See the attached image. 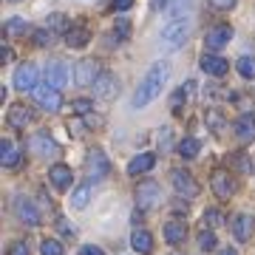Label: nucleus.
Segmentation results:
<instances>
[{"label": "nucleus", "mask_w": 255, "mask_h": 255, "mask_svg": "<svg viewBox=\"0 0 255 255\" xmlns=\"http://www.w3.org/2000/svg\"><path fill=\"white\" fill-rule=\"evenodd\" d=\"M167 74H170L167 63H153L150 65L147 74L142 77V82H139V88H136V94H133L130 105H133V108H145V105H150V102L162 94L164 82H167Z\"/></svg>", "instance_id": "obj_1"}, {"label": "nucleus", "mask_w": 255, "mask_h": 255, "mask_svg": "<svg viewBox=\"0 0 255 255\" xmlns=\"http://www.w3.org/2000/svg\"><path fill=\"white\" fill-rule=\"evenodd\" d=\"M187 34H190V20H187V17H173L170 23H164V28H162V34H159V40H162V46H164V48L176 51V48H182V46H184Z\"/></svg>", "instance_id": "obj_2"}, {"label": "nucleus", "mask_w": 255, "mask_h": 255, "mask_svg": "<svg viewBox=\"0 0 255 255\" xmlns=\"http://www.w3.org/2000/svg\"><path fill=\"white\" fill-rule=\"evenodd\" d=\"M34 100H37V105L43 111H48V114H57V111L63 108V97H60V88H54V85H37L34 91Z\"/></svg>", "instance_id": "obj_3"}, {"label": "nucleus", "mask_w": 255, "mask_h": 255, "mask_svg": "<svg viewBox=\"0 0 255 255\" xmlns=\"http://www.w3.org/2000/svg\"><path fill=\"white\" fill-rule=\"evenodd\" d=\"M230 40H233V26L230 23H216L213 28H207L204 46H207V51H221L224 46H230Z\"/></svg>", "instance_id": "obj_4"}, {"label": "nucleus", "mask_w": 255, "mask_h": 255, "mask_svg": "<svg viewBox=\"0 0 255 255\" xmlns=\"http://www.w3.org/2000/svg\"><path fill=\"white\" fill-rule=\"evenodd\" d=\"M162 201V187L156 182H139V187H136V204H139V210H153L156 204Z\"/></svg>", "instance_id": "obj_5"}, {"label": "nucleus", "mask_w": 255, "mask_h": 255, "mask_svg": "<svg viewBox=\"0 0 255 255\" xmlns=\"http://www.w3.org/2000/svg\"><path fill=\"white\" fill-rule=\"evenodd\" d=\"M170 182H173L176 193L184 196V199H196V196H199V184H196V179H193L187 170H173V173H170Z\"/></svg>", "instance_id": "obj_6"}, {"label": "nucleus", "mask_w": 255, "mask_h": 255, "mask_svg": "<svg viewBox=\"0 0 255 255\" xmlns=\"http://www.w3.org/2000/svg\"><path fill=\"white\" fill-rule=\"evenodd\" d=\"M85 167H88V179H91V182H100V179H105V176L111 173V162L105 159L102 150H91Z\"/></svg>", "instance_id": "obj_7"}, {"label": "nucleus", "mask_w": 255, "mask_h": 255, "mask_svg": "<svg viewBox=\"0 0 255 255\" xmlns=\"http://www.w3.org/2000/svg\"><path fill=\"white\" fill-rule=\"evenodd\" d=\"M210 187H213V193H216L219 199H230V196L236 193L233 176H230L227 170H213V176H210Z\"/></svg>", "instance_id": "obj_8"}, {"label": "nucleus", "mask_w": 255, "mask_h": 255, "mask_svg": "<svg viewBox=\"0 0 255 255\" xmlns=\"http://www.w3.org/2000/svg\"><path fill=\"white\" fill-rule=\"evenodd\" d=\"M97 77H100V63L97 60H82V63H77V71H74V80H77V85H94L97 82Z\"/></svg>", "instance_id": "obj_9"}, {"label": "nucleus", "mask_w": 255, "mask_h": 255, "mask_svg": "<svg viewBox=\"0 0 255 255\" xmlns=\"http://www.w3.org/2000/svg\"><path fill=\"white\" fill-rule=\"evenodd\" d=\"M14 88L17 91H34L37 88V68L31 63H23L14 71Z\"/></svg>", "instance_id": "obj_10"}, {"label": "nucleus", "mask_w": 255, "mask_h": 255, "mask_svg": "<svg viewBox=\"0 0 255 255\" xmlns=\"http://www.w3.org/2000/svg\"><path fill=\"white\" fill-rule=\"evenodd\" d=\"M28 147H31L37 156H57L60 153V145H57L48 133H34V136L28 139Z\"/></svg>", "instance_id": "obj_11"}, {"label": "nucleus", "mask_w": 255, "mask_h": 255, "mask_svg": "<svg viewBox=\"0 0 255 255\" xmlns=\"http://www.w3.org/2000/svg\"><path fill=\"white\" fill-rule=\"evenodd\" d=\"M43 74H46V82L54 88H65V82H68V65L60 63V60H51Z\"/></svg>", "instance_id": "obj_12"}, {"label": "nucleus", "mask_w": 255, "mask_h": 255, "mask_svg": "<svg viewBox=\"0 0 255 255\" xmlns=\"http://www.w3.org/2000/svg\"><path fill=\"white\" fill-rule=\"evenodd\" d=\"M48 182L54 184L57 190H68L74 182V173H71V167L68 164H54L51 170H48Z\"/></svg>", "instance_id": "obj_13"}, {"label": "nucleus", "mask_w": 255, "mask_h": 255, "mask_svg": "<svg viewBox=\"0 0 255 255\" xmlns=\"http://www.w3.org/2000/svg\"><path fill=\"white\" fill-rule=\"evenodd\" d=\"M253 230H255V219H253V216L241 213V216L233 219V236H236V241H250V238H253Z\"/></svg>", "instance_id": "obj_14"}, {"label": "nucleus", "mask_w": 255, "mask_h": 255, "mask_svg": "<svg viewBox=\"0 0 255 255\" xmlns=\"http://www.w3.org/2000/svg\"><path fill=\"white\" fill-rule=\"evenodd\" d=\"M201 71L210 74V77H224L230 71V63L224 57H216V54H204L201 57Z\"/></svg>", "instance_id": "obj_15"}, {"label": "nucleus", "mask_w": 255, "mask_h": 255, "mask_svg": "<svg viewBox=\"0 0 255 255\" xmlns=\"http://www.w3.org/2000/svg\"><path fill=\"white\" fill-rule=\"evenodd\" d=\"M233 128H236V136L241 139V142H253L255 139V111L253 114H241Z\"/></svg>", "instance_id": "obj_16"}, {"label": "nucleus", "mask_w": 255, "mask_h": 255, "mask_svg": "<svg viewBox=\"0 0 255 255\" xmlns=\"http://www.w3.org/2000/svg\"><path fill=\"white\" fill-rule=\"evenodd\" d=\"M14 213H17L20 221H26L28 227H37V224H40V213H37V207L28 199H17V201H14Z\"/></svg>", "instance_id": "obj_17"}, {"label": "nucleus", "mask_w": 255, "mask_h": 255, "mask_svg": "<svg viewBox=\"0 0 255 255\" xmlns=\"http://www.w3.org/2000/svg\"><path fill=\"white\" fill-rule=\"evenodd\" d=\"M117 77L114 74H100L97 77V82H94V94L100 97V100H111L114 97V91H117Z\"/></svg>", "instance_id": "obj_18"}, {"label": "nucleus", "mask_w": 255, "mask_h": 255, "mask_svg": "<svg viewBox=\"0 0 255 255\" xmlns=\"http://www.w3.org/2000/svg\"><path fill=\"white\" fill-rule=\"evenodd\" d=\"M0 162H3V167H17L20 164V150L11 139H3L0 142Z\"/></svg>", "instance_id": "obj_19"}, {"label": "nucleus", "mask_w": 255, "mask_h": 255, "mask_svg": "<svg viewBox=\"0 0 255 255\" xmlns=\"http://www.w3.org/2000/svg\"><path fill=\"white\" fill-rule=\"evenodd\" d=\"M88 40H91V31H88L85 26H71L68 31H65V43H68L71 48H85Z\"/></svg>", "instance_id": "obj_20"}, {"label": "nucleus", "mask_w": 255, "mask_h": 255, "mask_svg": "<svg viewBox=\"0 0 255 255\" xmlns=\"http://www.w3.org/2000/svg\"><path fill=\"white\" fill-rule=\"evenodd\" d=\"M184 238H187V227H184V221H167V224H164V241H167V244H182Z\"/></svg>", "instance_id": "obj_21"}, {"label": "nucleus", "mask_w": 255, "mask_h": 255, "mask_svg": "<svg viewBox=\"0 0 255 255\" xmlns=\"http://www.w3.org/2000/svg\"><path fill=\"white\" fill-rule=\"evenodd\" d=\"M153 164H156V156L153 153H139V156H133V159H130V164H128V176L147 173Z\"/></svg>", "instance_id": "obj_22"}, {"label": "nucleus", "mask_w": 255, "mask_h": 255, "mask_svg": "<svg viewBox=\"0 0 255 255\" xmlns=\"http://www.w3.org/2000/svg\"><path fill=\"white\" fill-rule=\"evenodd\" d=\"M130 247H133L136 253H142V255H150V253H153V238H150L147 230H133V236H130Z\"/></svg>", "instance_id": "obj_23"}, {"label": "nucleus", "mask_w": 255, "mask_h": 255, "mask_svg": "<svg viewBox=\"0 0 255 255\" xmlns=\"http://www.w3.org/2000/svg\"><path fill=\"white\" fill-rule=\"evenodd\" d=\"M28 122H31V111L23 108V105H11V111H9V125L17 128V130H23Z\"/></svg>", "instance_id": "obj_24"}, {"label": "nucleus", "mask_w": 255, "mask_h": 255, "mask_svg": "<svg viewBox=\"0 0 255 255\" xmlns=\"http://www.w3.org/2000/svg\"><path fill=\"white\" fill-rule=\"evenodd\" d=\"M199 150H201L199 139L187 136V139H182V142H179V156H182V159H196V156H199Z\"/></svg>", "instance_id": "obj_25"}, {"label": "nucleus", "mask_w": 255, "mask_h": 255, "mask_svg": "<svg viewBox=\"0 0 255 255\" xmlns=\"http://www.w3.org/2000/svg\"><path fill=\"white\" fill-rule=\"evenodd\" d=\"M88 201H91V184H80V187L71 193V204L77 210H82V207H88Z\"/></svg>", "instance_id": "obj_26"}, {"label": "nucleus", "mask_w": 255, "mask_h": 255, "mask_svg": "<svg viewBox=\"0 0 255 255\" xmlns=\"http://www.w3.org/2000/svg\"><path fill=\"white\" fill-rule=\"evenodd\" d=\"M204 122H207V128L213 133H224V128H227V122H224V117H221L219 111H207L204 114Z\"/></svg>", "instance_id": "obj_27"}, {"label": "nucleus", "mask_w": 255, "mask_h": 255, "mask_svg": "<svg viewBox=\"0 0 255 255\" xmlns=\"http://www.w3.org/2000/svg\"><path fill=\"white\" fill-rule=\"evenodd\" d=\"M236 68L244 80H255V57H241L236 63Z\"/></svg>", "instance_id": "obj_28"}, {"label": "nucleus", "mask_w": 255, "mask_h": 255, "mask_svg": "<svg viewBox=\"0 0 255 255\" xmlns=\"http://www.w3.org/2000/svg\"><path fill=\"white\" fill-rule=\"evenodd\" d=\"M221 224H224V213H221V210H216V207L204 210V227L216 230V227H221Z\"/></svg>", "instance_id": "obj_29"}, {"label": "nucleus", "mask_w": 255, "mask_h": 255, "mask_svg": "<svg viewBox=\"0 0 255 255\" xmlns=\"http://www.w3.org/2000/svg\"><path fill=\"white\" fill-rule=\"evenodd\" d=\"M40 255H63V244L57 238H43L40 244Z\"/></svg>", "instance_id": "obj_30"}, {"label": "nucleus", "mask_w": 255, "mask_h": 255, "mask_svg": "<svg viewBox=\"0 0 255 255\" xmlns=\"http://www.w3.org/2000/svg\"><path fill=\"white\" fill-rule=\"evenodd\" d=\"M46 23H48L46 28H51V31H68V28H71V26H68V17H65V14H51Z\"/></svg>", "instance_id": "obj_31"}, {"label": "nucleus", "mask_w": 255, "mask_h": 255, "mask_svg": "<svg viewBox=\"0 0 255 255\" xmlns=\"http://www.w3.org/2000/svg\"><path fill=\"white\" fill-rule=\"evenodd\" d=\"M216 244H219V241H216V236H213L210 230H201L199 233V250L210 253V250H216Z\"/></svg>", "instance_id": "obj_32"}, {"label": "nucleus", "mask_w": 255, "mask_h": 255, "mask_svg": "<svg viewBox=\"0 0 255 255\" xmlns=\"http://www.w3.org/2000/svg\"><path fill=\"white\" fill-rule=\"evenodd\" d=\"M31 43H34L37 48H46L48 43H51V31H48V28H37L34 34H31Z\"/></svg>", "instance_id": "obj_33"}, {"label": "nucleus", "mask_w": 255, "mask_h": 255, "mask_svg": "<svg viewBox=\"0 0 255 255\" xmlns=\"http://www.w3.org/2000/svg\"><path fill=\"white\" fill-rule=\"evenodd\" d=\"M184 100H187V91H184V85H182V88L173 94V100H170V111H173L176 117L182 114V102H184Z\"/></svg>", "instance_id": "obj_34"}, {"label": "nucleus", "mask_w": 255, "mask_h": 255, "mask_svg": "<svg viewBox=\"0 0 255 255\" xmlns=\"http://www.w3.org/2000/svg\"><path fill=\"white\" fill-rule=\"evenodd\" d=\"M71 111H74V114H80V117H85V114H91V111H94V102L91 100H74L71 102Z\"/></svg>", "instance_id": "obj_35"}, {"label": "nucleus", "mask_w": 255, "mask_h": 255, "mask_svg": "<svg viewBox=\"0 0 255 255\" xmlns=\"http://www.w3.org/2000/svg\"><path fill=\"white\" fill-rule=\"evenodd\" d=\"M233 164H236L241 173H253V162H250V156H244V153H236V156H233Z\"/></svg>", "instance_id": "obj_36"}, {"label": "nucleus", "mask_w": 255, "mask_h": 255, "mask_svg": "<svg viewBox=\"0 0 255 255\" xmlns=\"http://www.w3.org/2000/svg\"><path fill=\"white\" fill-rule=\"evenodd\" d=\"M26 23H23V20L20 17H11L9 23H6V31H9V34H26Z\"/></svg>", "instance_id": "obj_37"}, {"label": "nucleus", "mask_w": 255, "mask_h": 255, "mask_svg": "<svg viewBox=\"0 0 255 255\" xmlns=\"http://www.w3.org/2000/svg\"><path fill=\"white\" fill-rule=\"evenodd\" d=\"M114 31H117V37H119V40H125V37L130 34V20L119 17V20H117V28H114Z\"/></svg>", "instance_id": "obj_38"}, {"label": "nucleus", "mask_w": 255, "mask_h": 255, "mask_svg": "<svg viewBox=\"0 0 255 255\" xmlns=\"http://www.w3.org/2000/svg\"><path fill=\"white\" fill-rule=\"evenodd\" d=\"M57 230H60L63 236H68V238L77 236V230H74V224H68V219H57Z\"/></svg>", "instance_id": "obj_39"}, {"label": "nucleus", "mask_w": 255, "mask_h": 255, "mask_svg": "<svg viewBox=\"0 0 255 255\" xmlns=\"http://www.w3.org/2000/svg\"><path fill=\"white\" fill-rule=\"evenodd\" d=\"M9 255H28V244H23V241H17V244H11Z\"/></svg>", "instance_id": "obj_40"}, {"label": "nucleus", "mask_w": 255, "mask_h": 255, "mask_svg": "<svg viewBox=\"0 0 255 255\" xmlns=\"http://www.w3.org/2000/svg\"><path fill=\"white\" fill-rule=\"evenodd\" d=\"M210 6H213V9H233L236 0H210Z\"/></svg>", "instance_id": "obj_41"}, {"label": "nucleus", "mask_w": 255, "mask_h": 255, "mask_svg": "<svg viewBox=\"0 0 255 255\" xmlns=\"http://www.w3.org/2000/svg\"><path fill=\"white\" fill-rule=\"evenodd\" d=\"M80 255H105V253H102L100 247H91V244H88V247H82V250H80Z\"/></svg>", "instance_id": "obj_42"}, {"label": "nucleus", "mask_w": 255, "mask_h": 255, "mask_svg": "<svg viewBox=\"0 0 255 255\" xmlns=\"http://www.w3.org/2000/svg\"><path fill=\"white\" fill-rule=\"evenodd\" d=\"M130 6H133V0H114V9H119V11L130 9Z\"/></svg>", "instance_id": "obj_43"}, {"label": "nucleus", "mask_w": 255, "mask_h": 255, "mask_svg": "<svg viewBox=\"0 0 255 255\" xmlns=\"http://www.w3.org/2000/svg\"><path fill=\"white\" fill-rule=\"evenodd\" d=\"M159 145H162V150H164L167 145H170V130H167V128H164V133L159 136Z\"/></svg>", "instance_id": "obj_44"}, {"label": "nucleus", "mask_w": 255, "mask_h": 255, "mask_svg": "<svg viewBox=\"0 0 255 255\" xmlns=\"http://www.w3.org/2000/svg\"><path fill=\"white\" fill-rule=\"evenodd\" d=\"M170 6V0H153V9H167Z\"/></svg>", "instance_id": "obj_45"}, {"label": "nucleus", "mask_w": 255, "mask_h": 255, "mask_svg": "<svg viewBox=\"0 0 255 255\" xmlns=\"http://www.w3.org/2000/svg\"><path fill=\"white\" fill-rule=\"evenodd\" d=\"M219 255H236V253H233V250H221Z\"/></svg>", "instance_id": "obj_46"}, {"label": "nucleus", "mask_w": 255, "mask_h": 255, "mask_svg": "<svg viewBox=\"0 0 255 255\" xmlns=\"http://www.w3.org/2000/svg\"><path fill=\"white\" fill-rule=\"evenodd\" d=\"M14 3H17V0H14Z\"/></svg>", "instance_id": "obj_47"}, {"label": "nucleus", "mask_w": 255, "mask_h": 255, "mask_svg": "<svg viewBox=\"0 0 255 255\" xmlns=\"http://www.w3.org/2000/svg\"><path fill=\"white\" fill-rule=\"evenodd\" d=\"M173 255H176V253H173Z\"/></svg>", "instance_id": "obj_48"}]
</instances>
